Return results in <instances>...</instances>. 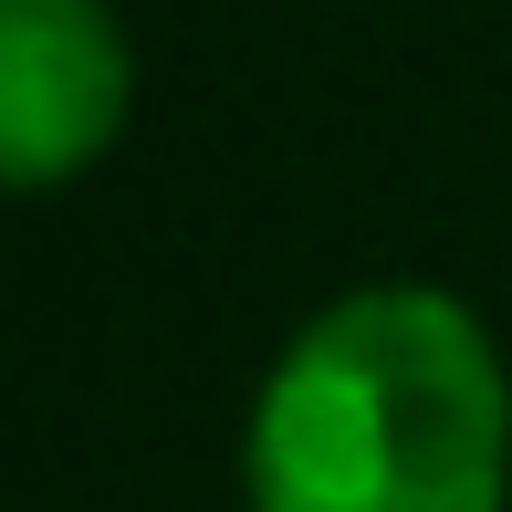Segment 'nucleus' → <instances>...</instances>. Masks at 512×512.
<instances>
[{
    "label": "nucleus",
    "mask_w": 512,
    "mask_h": 512,
    "mask_svg": "<svg viewBox=\"0 0 512 512\" xmlns=\"http://www.w3.org/2000/svg\"><path fill=\"white\" fill-rule=\"evenodd\" d=\"M136 53L105 0H0V178L21 199L84 178L126 136Z\"/></svg>",
    "instance_id": "obj_2"
},
{
    "label": "nucleus",
    "mask_w": 512,
    "mask_h": 512,
    "mask_svg": "<svg viewBox=\"0 0 512 512\" xmlns=\"http://www.w3.org/2000/svg\"><path fill=\"white\" fill-rule=\"evenodd\" d=\"M251 512H502L512 366L460 293L356 283L293 324L241 429Z\"/></svg>",
    "instance_id": "obj_1"
}]
</instances>
